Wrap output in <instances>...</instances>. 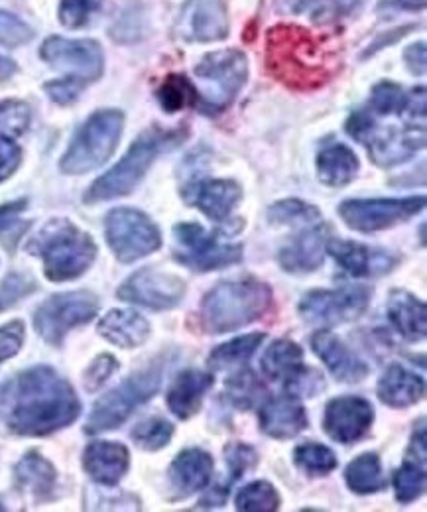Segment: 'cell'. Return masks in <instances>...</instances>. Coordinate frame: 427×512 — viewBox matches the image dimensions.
<instances>
[{
  "instance_id": "6da1fadb",
  "label": "cell",
  "mask_w": 427,
  "mask_h": 512,
  "mask_svg": "<svg viewBox=\"0 0 427 512\" xmlns=\"http://www.w3.org/2000/svg\"><path fill=\"white\" fill-rule=\"evenodd\" d=\"M0 400L6 406L8 428L18 436H50L81 414L73 386L46 365L20 373L2 388Z\"/></svg>"
},
{
  "instance_id": "7a4b0ae2",
  "label": "cell",
  "mask_w": 427,
  "mask_h": 512,
  "mask_svg": "<svg viewBox=\"0 0 427 512\" xmlns=\"http://www.w3.org/2000/svg\"><path fill=\"white\" fill-rule=\"evenodd\" d=\"M274 294L266 282L246 278L217 284L201 302L199 325L205 333L223 335L264 318Z\"/></svg>"
},
{
  "instance_id": "3957f363",
  "label": "cell",
  "mask_w": 427,
  "mask_h": 512,
  "mask_svg": "<svg viewBox=\"0 0 427 512\" xmlns=\"http://www.w3.org/2000/svg\"><path fill=\"white\" fill-rule=\"evenodd\" d=\"M26 251L44 260V274L52 282L79 278L97 258L93 237L67 219L48 221L28 241Z\"/></svg>"
},
{
  "instance_id": "277c9868",
  "label": "cell",
  "mask_w": 427,
  "mask_h": 512,
  "mask_svg": "<svg viewBox=\"0 0 427 512\" xmlns=\"http://www.w3.org/2000/svg\"><path fill=\"white\" fill-rule=\"evenodd\" d=\"M187 128L152 127L142 132L136 142L128 148L121 162L109 170L105 176H101L91 190L85 193V201L97 203V201H109L132 192L146 176L150 166L158 160L160 154L172 152L178 148L187 138Z\"/></svg>"
},
{
  "instance_id": "5b68a950",
  "label": "cell",
  "mask_w": 427,
  "mask_h": 512,
  "mask_svg": "<svg viewBox=\"0 0 427 512\" xmlns=\"http://www.w3.org/2000/svg\"><path fill=\"white\" fill-rule=\"evenodd\" d=\"M268 69L296 89H315L329 77V64L317 42L296 26H278L268 32Z\"/></svg>"
},
{
  "instance_id": "8992f818",
  "label": "cell",
  "mask_w": 427,
  "mask_h": 512,
  "mask_svg": "<svg viewBox=\"0 0 427 512\" xmlns=\"http://www.w3.org/2000/svg\"><path fill=\"white\" fill-rule=\"evenodd\" d=\"M166 365V359H156L148 367L130 375L109 394L101 396L93 406L85 432L103 434L122 426L138 406L152 400L154 394L160 390Z\"/></svg>"
},
{
  "instance_id": "52a82bcc",
  "label": "cell",
  "mask_w": 427,
  "mask_h": 512,
  "mask_svg": "<svg viewBox=\"0 0 427 512\" xmlns=\"http://www.w3.org/2000/svg\"><path fill=\"white\" fill-rule=\"evenodd\" d=\"M122 127L124 115L121 111L107 109L91 115L71 138V144L61 158V170L79 176L103 166L117 150Z\"/></svg>"
},
{
  "instance_id": "ba28073f",
  "label": "cell",
  "mask_w": 427,
  "mask_h": 512,
  "mask_svg": "<svg viewBox=\"0 0 427 512\" xmlns=\"http://www.w3.org/2000/svg\"><path fill=\"white\" fill-rule=\"evenodd\" d=\"M197 105L207 115L223 113L241 93L248 77V62L241 50H221L207 54L197 67Z\"/></svg>"
},
{
  "instance_id": "9c48e42d",
  "label": "cell",
  "mask_w": 427,
  "mask_h": 512,
  "mask_svg": "<svg viewBox=\"0 0 427 512\" xmlns=\"http://www.w3.org/2000/svg\"><path fill=\"white\" fill-rule=\"evenodd\" d=\"M345 128L351 138L366 146L370 158L382 168L402 164L426 146V127L408 125L404 130H382L368 111L353 113Z\"/></svg>"
},
{
  "instance_id": "30bf717a",
  "label": "cell",
  "mask_w": 427,
  "mask_h": 512,
  "mask_svg": "<svg viewBox=\"0 0 427 512\" xmlns=\"http://www.w3.org/2000/svg\"><path fill=\"white\" fill-rule=\"evenodd\" d=\"M225 233H207L197 223H178L174 227V258L193 272H213L243 260V245L221 241Z\"/></svg>"
},
{
  "instance_id": "8fae6325",
  "label": "cell",
  "mask_w": 427,
  "mask_h": 512,
  "mask_svg": "<svg viewBox=\"0 0 427 512\" xmlns=\"http://www.w3.org/2000/svg\"><path fill=\"white\" fill-rule=\"evenodd\" d=\"M105 235L111 251L121 262H136L162 247L158 225L142 211L119 207L105 219Z\"/></svg>"
},
{
  "instance_id": "7c38bea8",
  "label": "cell",
  "mask_w": 427,
  "mask_h": 512,
  "mask_svg": "<svg viewBox=\"0 0 427 512\" xmlns=\"http://www.w3.org/2000/svg\"><path fill=\"white\" fill-rule=\"evenodd\" d=\"M99 312V298L93 292L77 290V292H63L48 298L34 314V327L38 335L54 345L60 347L65 335L93 320Z\"/></svg>"
},
{
  "instance_id": "4fadbf2b",
  "label": "cell",
  "mask_w": 427,
  "mask_h": 512,
  "mask_svg": "<svg viewBox=\"0 0 427 512\" xmlns=\"http://www.w3.org/2000/svg\"><path fill=\"white\" fill-rule=\"evenodd\" d=\"M424 207V195L398 199H349L339 205V215L353 231L376 233L410 221L414 215L424 211Z\"/></svg>"
},
{
  "instance_id": "5bb4252c",
  "label": "cell",
  "mask_w": 427,
  "mask_h": 512,
  "mask_svg": "<svg viewBox=\"0 0 427 512\" xmlns=\"http://www.w3.org/2000/svg\"><path fill=\"white\" fill-rule=\"evenodd\" d=\"M368 286H343L337 290H311L300 302V314L307 323L333 327L359 320L370 306Z\"/></svg>"
},
{
  "instance_id": "9a60e30c",
  "label": "cell",
  "mask_w": 427,
  "mask_h": 512,
  "mask_svg": "<svg viewBox=\"0 0 427 512\" xmlns=\"http://www.w3.org/2000/svg\"><path fill=\"white\" fill-rule=\"evenodd\" d=\"M260 365L268 379L284 384L286 392L294 396H315L325 386L317 371L305 367L304 351L292 339L274 341L266 349Z\"/></svg>"
},
{
  "instance_id": "2e32d148",
  "label": "cell",
  "mask_w": 427,
  "mask_h": 512,
  "mask_svg": "<svg viewBox=\"0 0 427 512\" xmlns=\"http://www.w3.org/2000/svg\"><path fill=\"white\" fill-rule=\"evenodd\" d=\"M185 292L187 284L182 276L148 266L134 272L128 280H124L117 296L124 302L138 304L148 310L166 312L182 304Z\"/></svg>"
},
{
  "instance_id": "e0dca14e",
  "label": "cell",
  "mask_w": 427,
  "mask_h": 512,
  "mask_svg": "<svg viewBox=\"0 0 427 512\" xmlns=\"http://www.w3.org/2000/svg\"><path fill=\"white\" fill-rule=\"evenodd\" d=\"M42 58L52 67L67 71V77L85 85L97 81L105 67L103 50L93 40H67L54 36L44 42Z\"/></svg>"
},
{
  "instance_id": "ac0fdd59",
  "label": "cell",
  "mask_w": 427,
  "mask_h": 512,
  "mask_svg": "<svg viewBox=\"0 0 427 512\" xmlns=\"http://www.w3.org/2000/svg\"><path fill=\"white\" fill-rule=\"evenodd\" d=\"M374 422L372 404L361 396H339L327 402L323 414L325 434L343 446L361 442Z\"/></svg>"
},
{
  "instance_id": "d6986e66",
  "label": "cell",
  "mask_w": 427,
  "mask_h": 512,
  "mask_svg": "<svg viewBox=\"0 0 427 512\" xmlns=\"http://www.w3.org/2000/svg\"><path fill=\"white\" fill-rule=\"evenodd\" d=\"M178 32L187 42H219L229 36V12L223 0H187L178 18Z\"/></svg>"
},
{
  "instance_id": "ffe728a7",
  "label": "cell",
  "mask_w": 427,
  "mask_h": 512,
  "mask_svg": "<svg viewBox=\"0 0 427 512\" xmlns=\"http://www.w3.org/2000/svg\"><path fill=\"white\" fill-rule=\"evenodd\" d=\"M182 197L189 207H197L211 221L223 223L243 199V190L233 180L201 178L189 182L182 190Z\"/></svg>"
},
{
  "instance_id": "44dd1931",
  "label": "cell",
  "mask_w": 427,
  "mask_h": 512,
  "mask_svg": "<svg viewBox=\"0 0 427 512\" xmlns=\"http://www.w3.org/2000/svg\"><path fill=\"white\" fill-rule=\"evenodd\" d=\"M327 253L335 258V262L355 278H376L390 274L398 264L400 256L382 249H374L357 241L329 239Z\"/></svg>"
},
{
  "instance_id": "7402d4cb",
  "label": "cell",
  "mask_w": 427,
  "mask_h": 512,
  "mask_svg": "<svg viewBox=\"0 0 427 512\" xmlns=\"http://www.w3.org/2000/svg\"><path fill=\"white\" fill-rule=\"evenodd\" d=\"M260 430L274 440H292L309 426L304 404L294 394H282L262 400L258 408Z\"/></svg>"
},
{
  "instance_id": "603a6c76",
  "label": "cell",
  "mask_w": 427,
  "mask_h": 512,
  "mask_svg": "<svg viewBox=\"0 0 427 512\" xmlns=\"http://www.w3.org/2000/svg\"><path fill=\"white\" fill-rule=\"evenodd\" d=\"M313 353L323 361L329 373L339 383L355 384L368 377V365L359 359L339 337L331 331H317L311 337Z\"/></svg>"
},
{
  "instance_id": "cb8c5ba5",
  "label": "cell",
  "mask_w": 427,
  "mask_h": 512,
  "mask_svg": "<svg viewBox=\"0 0 427 512\" xmlns=\"http://www.w3.org/2000/svg\"><path fill=\"white\" fill-rule=\"evenodd\" d=\"M329 239V229L323 221L313 227H305L290 245L280 249L278 262L290 274L315 272L325 260Z\"/></svg>"
},
{
  "instance_id": "d4e9b609",
  "label": "cell",
  "mask_w": 427,
  "mask_h": 512,
  "mask_svg": "<svg viewBox=\"0 0 427 512\" xmlns=\"http://www.w3.org/2000/svg\"><path fill=\"white\" fill-rule=\"evenodd\" d=\"M215 461L213 457L199 448H187L176 455L168 469L170 487L176 499H187L209 487L213 479Z\"/></svg>"
},
{
  "instance_id": "484cf974",
  "label": "cell",
  "mask_w": 427,
  "mask_h": 512,
  "mask_svg": "<svg viewBox=\"0 0 427 512\" xmlns=\"http://www.w3.org/2000/svg\"><path fill=\"white\" fill-rule=\"evenodd\" d=\"M83 467L95 483L115 487L130 467V453L117 442H93L83 451Z\"/></svg>"
},
{
  "instance_id": "4316f807",
  "label": "cell",
  "mask_w": 427,
  "mask_h": 512,
  "mask_svg": "<svg viewBox=\"0 0 427 512\" xmlns=\"http://www.w3.org/2000/svg\"><path fill=\"white\" fill-rule=\"evenodd\" d=\"M378 400L390 408L402 410L418 404L426 394V381L408 371L406 367L392 363L382 373L378 386H376Z\"/></svg>"
},
{
  "instance_id": "83f0119b",
  "label": "cell",
  "mask_w": 427,
  "mask_h": 512,
  "mask_svg": "<svg viewBox=\"0 0 427 512\" xmlns=\"http://www.w3.org/2000/svg\"><path fill=\"white\" fill-rule=\"evenodd\" d=\"M215 377L205 371L197 369H185L180 373L168 390V406L172 414L180 420L193 418L207 396V392L213 388Z\"/></svg>"
},
{
  "instance_id": "f1b7e54d",
  "label": "cell",
  "mask_w": 427,
  "mask_h": 512,
  "mask_svg": "<svg viewBox=\"0 0 427 512\" xmlns=\"http://www.w3.org/2000/svg\"><path fill=\"white\" fill-rule=\"evenodd\" d=\"M388 320L406 341H422L427 333L426 304L408 290H392L386 304Z\"/></svg>"
},
{
  "instance_id": "f546056e",
  "label": "cell",
  "mask_w": 427,
  "mask_h": 512,
  "mask_svg": "<svg viewBox=\"0 0 427 512\" xmlns=\"http://www.w3.org/2000/svg\"><path fill=\"white\" fill-rule=\"evenodd\" d=\"M97 331L101 337L121 349H136L146 343L152 327L146 318L136 312L113 310L99 321Z\"/></svg>"
},
{
  "instance_id": "4dcf8cb0",
  "label": "cell",
  "mask_w": 427,
  "mask_h": 512,
  "mask_svg": "<svg viewBox=\"0 0 427 512\" xmlns=\"http://www.w3.org/2000/svg\"><path fill=\"white\" fill-rule=\"evenodd\" d=\"M317 178L329 188L351 184L359 172L357 154L345 144H331L317 154Z\"/></svg>"
},
{
  "instance_id": "1f68e13d",
  "label": "cell",
  "mask_w": 427,
  "mask_h": 512,
  "mask_svg": "<svg viewBox=\"0 0 427 512\" xmlns=\"http://www.w3.org/2000/svg\"><path fill=\"white\" fill-rule=\"evenodd\" d=\"M14 477L20 491L32 495L34 499H44L54 491L58 473L42 453L30 451L16 465Z\"/></svg>"
},
{
  "instance_id": "d6a6232c",
  "label": "cell",
  "mask_w": 427,
  "mask_h": 512,
  "mask_svg": "<svg viewBox=\"0 0 427 512\" xmlns=\"http://www.w3.org/2000/svg\"><path fill=\"white\" fill-rule=\"evenodd\" d=\"M347 487L357 495H374L386 487L382 463L376 453H363L355 457L345 469Z\"/></svg>"
},
{
  "instance_id": "836d02e7",
  "label": "cell",
  "mask_w": 427,
  "mask_h": 512,
  "mask_svg": "<svg viewBox=\"0 0 427 512\" xmlns=\"http://www.w3.org/2000/svg\"><path fill=\"white\" fill-rule=\"evenodd\" d=\"M262 341H264V333H248L243 337L231 339L229 343H223L217 349H213L207 363L213 371L235 369L239 365H244L258 351Z\"/></svg>"
},
{
  "instance_id": "e575fe53",
  "label": "cell",
  "mask_w": 427,
  "mask_h": 512,
  "mask_svg": "<svg viewBox=\"0 0 427 512\" xmlns=\"http://www.w3.org/2000/svg\"><path fill=\"white\" fill-rule=\"evenodd\" d=\"M426 461L406 455L402 467L394 473V493L400 505H412L426 493Z\"/></svg>"
},
{
  "instance_id": "d590c367",
  "label": "cell",
  "mask_w": 427,
  "mask_h": 512,
  "mask_svg": "<svg viewBox=\"0 0 427 512\" xmlns=\"http://www.w3.org/2000/svg\"><path fill=\"white\" fill-rule=\"evenodd\" d=\"M268 219L276 225H292V227H302V229L313 227L323 221L321 211L315 205L305 203L302 199L276 201L268 209Z\"/></svg>"
},
{
  "instance_id": "8d00e7d4",
  "label": "cell",
  "mask_w": 427,
  "mask_h": 512,
  "mask_svg": "<svg viewBox=\"0 0 427 512\" xmlns=\"http://www.w3.org/2000/svg\"><path fill=\"white\" fill-rule=\"evenodd\" d=\"M294 463L307 477H325L337 469L335 453L315 442H307L294 449Z\"/></svg>"
},
{
  "instance_id": "74e56055",
  "label": "cell",
  "mask_w": 427,
  "mask_h": 512,
  "mask_svg": "<svg viewBox=\"0 0 427 512\" xmlns=\"http://www.w3.org/2000/svg\"><path fill=\"white\" fill-rule=\"evenodd\" d=\"M225 388H227V398L239 410H250L262 404L266 394L264 384L260 383V379L250 369H241L239 373H235L227 381Z\"/></svg>"
},
{
  "instance_id": "f35d334b",
  "label": "cell",
  "mask_w": 427,
  "mask_h": 512,
  "mask_svg": "<svg viewBox=\"0 0 427 512\" xmlns=\"http://www.w3.org/2000/svg\"><path fill=\"white\" fill-rule=\"evenodd\" d=\"M280 505L282 499L268 481H252L244 485L235 499V507L241 512H276Z\"/></svg>"
},
{
  "instance_id": "ab89813d",
  "label": "cell",
  "mask_w": 427,
  "mask_h": 512,
  "mask_svg": "<svg viewBox=\"0 0 427 512\" xmlns=\"http://www.w3.org/2000/svg\"><path fill=\"white\" fill-rule=\"evenodd\" d=\"M156 97L168 113H180L185 107L197 105V89L183 75H170L156 91Z\"/></svg>"
},
{
  "instance_id": "60d3db41",
  "label": "cell",
  "mask_w": 427,
  "mask_h": 512,
  "mask_svg": "<svg viewBox=\"0 0 427 512\" xmlns=\"http://www.w3.org/2000/svg\"><path fill=\"white\" fill-rule=\"evenodd\" d=\"M410 97L412 91L406 93L400 85L392 83V81H382L378 85H374L372 95H370V109L378 115H398V117H406L408 107H410Z\"/></svg>"
},
{
  "instance_id": "b9f144b4",
  "label": "cell",
  "mask_w": 427,
  "mask_h": 512,
  "mask_svg": "<svg viewBox=\"0 0 427 512\" xmlns=\"http://www.w3.org/2000/svg\"><path fill=\"white\" fill-rule=\"evenodd\" d=\"M132 440L138 448L146 449V451H158L164 449L174 438V424H170L164 418H148L144 422H140L134 430H132Z\"/></svg>"
},
{
  "instance_id": "7bdbcfd3",
  "label": "cell",
  "mask_w": 427,
  "mask_h": 512,
  "mask_svg": "<svg viewBox=\"0 0 427 512\" xmlns=\"http://www.w3.org/2000/svg\"><path fill=\"white\" fill-rule=\"evenodd\" d=\"M32 113L30 107L22 101H2L0 103V134L18 136L26 132Z\"/></svg>"
},
{
  "instance_id": "ee69618b",
  "label": "cell",
  "mask_w": 427,
  "mask_h": 512,
  "mask_svg": "<svg viewBox=\"0 0 427 512\" xmlns=\"http://www.w3.org/2000/svg\"><path fill=\"white\" fill-rule=\"evenodd\" d=\"M103 8V0H61L60 20L67 28H81Z\"/></svg>"
},
{
  "instance_id": "f6af8a7d",
  "label": "cell",
  "mask_w": 427,
  "mask_h": 512,
  "mask_svg": "<svg viewBox=\"0 0 427 512\" xmlns=\"http://www.w3.org/2000/svg\"><path fill=\"white\" fill-rule=\"evenodd\" d=\"M36 288H38L36 280L28 274L14 272V274L6 276L4 282L0 284V312L12 308L16 302H20L22 298L36 292Z\"/></svg>"
},
{
  "instance_id": "bcb514c9",
  "label": "cell",
  "mask_w": 427,
  "mask_h": 512,
  "mask_svg": "<svg viewBox=\"0 0 427 512\" xmlns=\"http://www.w3.org/2000/svg\"><path fill=\"white\" fill-rule=\"evenodd\" d=\"M225 459H227V465H229V471H231L229 485H233L235 481H239L243 475H246L248 471H252L258 465L260 455L252 446L229 444L225 448Z\"/></svg>"
},
{
  "instance_id": "7dc6e473",
  "label": "cell",
  "mask_w": 427,
  "mask_h": 512,
  "mask_svg": "<svg viewBox=\"0 0 427 512\" xmlns=\"http://www.w3.org/2000/svg\"><path fill=\"white\" fill-rule=\"evenodd\" d=\"M34 38V30L18 16L0 10V44L6 48H18Z\"/></svg>"
},
{
  "instance_id": "c3c4849f",
  "label": "cell",
  "mask_w": 427,
  "mask_h": 512,
  "mask_svg": "<svg viewBox=\"0 0 427 512\" xmlns=\"http://www.w3.org/2000/svg\"><path fill=\"white\" fill-rule=\"evenodd\" d=\"M359 4L361 0H315L311 6V20L317 24H329L357 10Z\"/></svg>"
},
{
  "instance_id": "681fc988",
  "label": "cell",
  "mask_w": 427,
  "mask_h": 512,
  "mask_svg": "<svg viewBox=\"0 0 427 512\" xmlns=\"http://www.w3.org/2000/svg\"><path fill=\"white\" fill-rule=\"evenodd\" d=\"M119 369V363L113 355H99L85 371L83 383L89 392H97L103 384L107 383Z\"/></svg>"
},
{
  "instance_id": "f907efd6",
  "label": "cell",
  "mask_w": 427,
  "mask_h": 512,
  "mask_svg": "<svg viewBox=\"0 0 427 512\" xmlns=\"http://www.w3.org/2000/svg\"><path fill=\"white\" fill-rule=\"evenodd\" d=\"M24 337L26 333L22 321H10L0 327V363L18 355L24 345Z\"/></svg>"
},
{
  "instance_id": "816d5d0a",
  "label": "cell",
  "mask_w": 427,
  "mask_h": 512,
  "mask_svg": "<svg viewBox=\"0 0 427 512\" xmlns=\"http://www.w3.org/2000/svg\"><path fill=\"white\" fill-rule=\"evenodd\" d=\"M83 87H85V83H81L77 79H71V77H63V79L48 83L46 91L52 97V101H56L60 105H71L79 97Z\"/></svg>"
},
{
  "instance_id": "f5cc1de1",
  "label": "cell",
  "mask_w": 427,
  "mask_h": 512,
  "mask_svg": "<svg viewBox=\"0 0 427 512\" xmlns=\"http://www.w3.org/2000/svg\"><path fill=\"white\" fill-rule=\"evenodd\" d=\"M22 160V150L8 136H0V182L10 178Z\"/></svg>"
},
{
  "instance_id": "db71d44e",
  "label": "cell",
  "mask_w": 427,
  "mask_h": 512,
  "mask_svg": "<svg viewBox=\"0 0 427 512\" xmlns=\"http://www.w3.org/2000/svg\"><path fill=\"white\" fill-rule=\"evenodd\" d=\"M404 60L408 69L414 73V75H424L426 73V44H414L410 46L406 52H404Z\"/></svg>"
},
{
  "instance_id": "11a10c76",
  "label": "cell",
  "mask_w": 427,
  "mask_h": 512,
  "mask_svg": "<svg viewBox=\"0 0 427 512\" xmlns=\"http://www.w3.org/2000/svg\"><path fill=\"white\" fill-rule=\"evenodd\" d=\"M24 209H26V201H24V199L14 201V203L0 205V231L10 229V227L18 221V215H20Z\"/></svg>"
},
{
  "instance_id": "9f6ffc18",
  "label": "cell",
  "mask_w": 427,
  "mask_h": 512,
  "mask_svg": "<svg viewBox=\"0 0 427 512\" xmlns=\"http://www.w3.org/2000/svg\"><path fill=\"white\" fill-rule=\"evenodd\" d=\"M384 6L402 8V10H420L426 6V0H384Z\"/></svg>"
},
{
  "instance_id": "6f0895ef",
  "label": "cell",
  "mask_w": 427,
  "mask_h": 512,
  "mask_svg": "<svg viewBox=\"0 0 427 512\" xmlns=\"http://www.w3.org/2000/svg\"><path fill=\"white\" fill-rule=\"evenodd\" d=\"M14 71H16V65L12 60H6V58H2L0 56V81H6V79H10L12 75H14Z\"/></svg>"
},
{
  "instance_id": "680465c9",
  "label": "cell",
  "mask_w": 427,
  "mask_h": 512,
  "mask_svg": "<svg viewBox=\"0 0 427 512\" xmlns=\"http://www.w3.org/2000/svg\"><path fill=\"white\" fill-rule=\"evenodd\" d=\"M292 2H296V4H300V2H309V0H292Z\"/></svg>"
},
{
  "instance_id": "91938a15",
  "label": "cell",
  "mask_w": 427,
  "mask_h": 512,
  "mask_svg": "<svg viewBox=\"0 0 427 512\" xmlns=\"http://www.w3.org/2000/svg\"><path fill=\"white\" fill-rule=\"evenodd\" d=\"M0 511H4V507H2V505H0Z\"/></svg>"
}]
</instances>
